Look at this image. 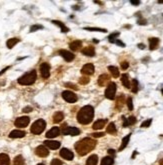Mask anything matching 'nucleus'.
<instances>
[{
    "mask_svg": "<svg viewBox=\"0 0 163 165\" xmlns=\"http://www.w3.org/2000/svg\"><path fill=\"white\" fill-rule=\"evenodd\" d=\"M33 110V108L31 106H26L23 108V112H25V113H28V112H31Z\"/></svg>",
    "mask_w": 163,
    "mask_h": 165,
    "instance_id": "obj_44",
    "label": "nucleus"
},
{
    "mask_svg": "<svg viewBox=\"0 0 163 165\" xmlns=\"http://www.w3.org/2000/svg\"><path fill=\"white\" fill-rule=\"evenodd\" d=\"M59 54L61 55L63 58H64L68 62L72 61V60L74 59V57H75L74 54L71 53V52H69V51H67V50H60L59 51Z\"/></svg>",
    "mask_w": 163,
    "mask_h": 165,
    "instance_id": "obj_13",
    "label": "nucleus"
},
{
    "mask_svg": "<svg viewBox=\"0 0 163 165\" xmlns=\"http://www.w3.org/2000/svg\"><path fill=\"white\" fill-rule=\"evenodd\" d=\"M128 66H129V63H128V62L124 61V62H122V63H121V68H122L123 70L127 69V68H128Z\"/></svg>",
    "mask_w": 163,
    "mask_h": 165,
    "instance_id": "obj_46",
    "label": "nucleus"
},
{
    "mask_svg": "<svg viewBox=\"0 0 163 165\" xmlns=\"http://www.w3.org/2000/svg\"><path fill=\"white\" fill-rule=\"evenodd\" d=\"M118 35H119V32H115V33H112L111 35H109V37H108L109 42L115 43V41H116V39H115V38H116Z\"/></svg>",
    "mask_w": 163,
    "mask_h": 165,
    "instance_id": "obj_37",
    "label": "nucleus"
},
{
    "mask_svg": "<svg viewBox=\"0 0 163 165\" xmlns=\"http://www.w3.org/2000/svg\"><path fill=\"white\" fill-rule=\"evenodd\" d=\"M59 134H60L59 127H52L51 129L46 133V137L47 138H54V137H57Z\"/></svg>",
    "mask_w": 163,
    "mask_h": 165,
    "instance_id": "obj_15",
    "label": "nucleus"
},
{
    "mask_svg": "<svg viewBox=\"0 0 163 165\" xmlns=\"http://www.w3.org/2000/svg\"><path fill=\"white\" fill-rule=\"evenodd\" d=\"M0 165H10V159L7 154H0Z\"/></svg>",
    "mask_w": 163,
    "mask_h": 165,
    "instance_id": "obj_22",
    "label": "nucleus"
},
{
    "mask_svg": "<svg viewBox=\"0 0 163 165\" xmlns=\"http://www.w3.org/2000/svg\"><path fill=\"white\" fill-rule=\"evenodd\" d=\"M115 94H116V84L114 82H110L105 90V97L113 100L115 98Z\"/></svg>",
    "mask_w": 163,
    "mask_h": 165,
    "instance_id": "obj_5",
    "label": "nucleus"
},
{
    "mask_svg": "<svg viewBox=\"0 0 163 165\" xmlns=\"http://www.w3.org/2000/svg\"><path fill=\"white\" fill-rule=\"evenodd\" d=\"M44 145L47 146V147L50 148V149H53V150H55V149H58L60 147V143L58 142V141H54V140L44 141Z\"/></svg>",
    "mask_w": 163,
    "mask_h": 165,
    "instance_id": "obj_14",
    "label": "nucleus"
},
{
    "mask_svg": "<svg viewBox=\"0 0 163 165\" xmlns=\"http://www.w3.org/2000/svg\"><path fill=\"white\" fill-rule=\"evenodd\" d=\"M97 162H98V156L93 154L91 155L86 161V165H97Z\"/></svg>",
    "mask_w": 163,
    "mask_h": 165,
    "instance_id": "obj_24",
    "label": "nucleus"
},
{
    "mask_svg": "<svg viewBox=\"0 0 163 165\" xmlns=\"http://www.w3.org/2000/svg\"><path fill=\"white\" fill-rule=\"evenodd\" d=\"M24 158H23L21 155H18L14 158V161H13V164L14 165H24Z\"/></svg>",
    "mask_w": 163,
    "mask_h": 165,
    "instance_id": "obj_34",
    "label": "nucleus"
},
{
    "mask_svg": "<svg viewBox=\"0 0 163 165\" xmlns=\"http://www.w3.org/2000/svg\"><path fill=\"white\" fill-rule=\"evenodd\" d=\"M159 164H160V165H163V159H161V160H160Z\"/></svg>",
    "mask_w": 163,
    "mask_h": 165,
    "instance_id": "obj_53",
    "label": "nucleus"
},
{
    "mask_svg": "<svg viewBox=\"0 0 163 165\" xmlns=\"http://www.w3.org/2000/svg\"><path fill=\"white\" fill-rule=\"evenodd\" d=\"M36 78H37L36 71L35 70H32V71L26 73L23 76H21L19 79H18V83L21 85H31L35 82Z\"/></svg>",
    "mask_w": 163,
    "mask_h": 165,
    "instance_id": "obj_3",
    "label": "nucleus"
},
{
    "mask_svg": "<svg viewBox=\"0 0 163 165\" xmlns=\"http://www.w3.org/2000/svg\"><path fill=\"white\" fill-rule=\"evenodd\" d=\"M151 122H152V119H147L145 120L142 124H141V127L142 128H147V127H149L150 126V124H151Z\"/></svg>",
    "mask_w": 163,
    "mask_h": 165,
    "instance_id": "obj_39",
    "label": "nucleus"
},
{
    "mask_svg": "<svg viewBox=\"0 0 163 165\" xmlns=\"http://www.w3.org/2000/svg\"><path fill=\"white\" fill-rule=\"evenodd\" d=\"M45 127H46V122L44 121L43 119H38V120H36L32 124V126H31V132L36 135L41 134V133L44 131Z\"/></svg>",
    "mask_w": 163,
    "mask_h": 165,
    "instance_id": "obj_4",
    "label": "nucleus"
},
{
    "mask_svg": "<svg viewBox=\"0 0 163 165\" xmlns=\"http://www.w3.org/2000/svg\"><path fill=\"white\" fill-rule=\"evenodd\" d=\"M113 162H114V160H113L112 157H110V156H106V157H104V158L102 159V161H101V165H112V164H113Z\"/></svg>",
    "mask_w": 163,
    "mask_h": 165,
    "instance_id": "obj_33",
    "label": "nucleus"
},
{
    "mask_svg": "<svg viewBox=\"0 0 163 165\" xmlns=\"http://www.w3.org/2000/svg\"><path fill=\"white\" fill-rule=\"evenodd\" d=\"M52 23H54L55 25H57V26H59L60 27V29H61L62 32H64V33H66L69 31V29H68V27H66L64 24H63L62 22H60V21H57V20H52Z\"/></svg>",
    "mask_w": 163,
    "mask_h": 165,
    "instance_id": "obj_30",
    "label": "nucleus"
},
{
    "mask_svg": "<svg viewBox=\"0 0 163 165\" xmlns=\"http://www.w3.org/2000/svg\"><path fill=\"white\" fill-rule=\"evenodd\" d=\"M131 90H132L133 93H136L138 91V81L136 79H133L132 80V85H131Z\"/></svg>",
    "mask_w": 163,
    "mask_h": 165,
    "instance_id": "obj_35",
    "label": "nucleus"
},
{
    "mask_svg": "<svg viewBox=\"0 0 163 165\" xmlns=\"http://www.w3.org/2000/svg\"><path fill=\"white\" fill-rule=\"evenodd\" d=\"M82 54L86 55V56L92 57L95 55V49H94L93 46H87L84 49H82Z\"/></svg>",
    "mask_w": 163,
    "mask_h": 165,
    "instance_id": "obj_16",
    "label": "nucleus"
},
{
    "mask_svg": "<svg viewBox=\"0 0 163 165\" xmlns=\"http://www.w3.org/2000/svg\"><path fill=\"white\" fill-rule=\"evenodd\" d=\"M63 118H64V114L62 113V112H56L54 115H53V122L54 123H59L61 122Z\"/></svg>",
    "mask_w": 163,
    "mask_h": 165,
    "instance_id": "obj_27",
    "label": "nucleus"
},
{
    "mask_svg": "<svg viewBox=\"0 0 163 165\" xmlns=\"http://www.w3.org/2000/svg\"><path fill=\"white\" fill-rule=\"evenodd\" d=\"M19 41H20L19 38H11V39H8V40H7V42H6V45H7V47H8L9 49H11L15 45H16V44L19 42Z\"/></svg>",
    "mask_w": 163,
    "mask_h": 165,
    "instance_id": "obj_25",
    "label": "nucleus"
},
{
    "mask_svg": "<svg viewBox=\"0 0 163 165\" xmlns=\"http://www.w3.org/2000/svg\"><path fill=\"white\" fill-rule=\"evenodd\" d=\"M24 136H25V132L22 131V130H13L9 134L10 138H22Z\"/></svg>",
    "mask_w": 163,
    "mask_h": 165,
    "instance_id": "obj_18",
    "label": "nucleus"
},
{
    "mask_svg": "<svg viewBox=\"0 0 163 165\" xmlns=\"http://www.w3.org/2000/svg\"><path fill=\"white\" fill-rule=\"evenodd\" d=\"M9 68H10L9 66H7V67H5V68H4V69H2V70H1V71H0V75H2V74H3V73H4L5 71H6V70H8V69H9Z\"/></svg>",
    "mask_w": 163,
    "mask_h": 165,
    "instance_id": "obj_50",
    "label": "nucleus"
},
{
    "mask_svg": "<svg viewBox=\"0 0 163 165\" xmlns=\"http://www.w3.org/2000/svg\"><path fill=\"white\" fill-rule=\"evenodd\" d=\"M91 135L95 138H98V137H102V136H104V133L103 132H98V133H93V134H91Z\"/></svg>",
    "mask_w": 163,
    "mask_h": 165,
    "instance_id": "obj_45",
    "label": "nucleus"
},
{
    "mask_svg": "<svg viewBox=\"0 0 163 165\" xmlns=\"http://www.w3.org/2000/svg\"><path fill=\"white\" fill-rule=\"evenodd\" d=\"M65 86H66V87H68V88L74 89V90H77V89H78L77 86L74 85V84H72V83H65Z\"/></svg>",
    "mask_w": 163,
    "mask_h": 165,
    "instance_id": "obj_43",
    "label": "nucleus"
},
{
    "mask_svg": "<svg viewBox=\"0 0 163 165\" xmlns=\"http://www.w3.org/2000/svg\"><path fill=\"white\" fill-rule=\"evenodd\" d=\"M138 47L140 49H144L145 48V45H144V44H138Z\"/></svg>",
    "mask_w": 163,
    "mask_h": 165,
    "instance_id": "obj_52",
    "label": "nucleus"
},
{
    "mask_svg": "<svg viewBox=\"0 0 163 165\" xmlns=\"http://www.w3.org/2000/svg\"><path fill=\"white\" fill-rule=\"evenodd\" d=\"M138 24H140V25H145V24H146V20H144V19L138 20Z\"/></svg>",
    "mask_w": 163,
    "mask_h": 165,
    "instance_id": "obj_48",
    "label": "nucleus"
},
{
    "mask_svg": "<svg viewBox=\"0 0 163 165\" xmlns=\"http://www.w3.org/2000/svg\"><path fill=\"white\" fill-rule=\"evenodd\" d=\"M130 3L132 5H139V4H140V1H134V0H131Z\"/></svg>",
    "mask_w": 163,
    "mask_h": 165,
    "instance_id": "obj_49",
    "label": "nucleus"
},
{
    "mask_svg": "<svg viewBox=\"0 0 163 165\" xmlns=\"http://www.w3.org/2000/svg\"><path fill=\"white\" fill-rule=\"evenodd\" d=\"M85 30L89 31H98V32H107L106 29H103V28H97V27H84Z\"/></svg>",
    "mask_w": 163,
    "mask_h": 165,
    "instance_id": "obj_36",
    "label": "nucleus"
},
{
    "mask_svg": "<svg viewBox=\"0 0 163 165\" xmlns=\"http://www.w3.org/2000/svg\"><path fill=\"white\" fill-rule=\"evenodd\" d=\"M115 43H116V44H117V45L121 46V47H125V44H124V43H123V42H121V41H120V40H118V39H117V40H116V41H115Z\"/></svg>",
    "mask_w": 163,
    "mask_h": 165,
    "instance_id": "obj_47",
    "label": "nucleus"
},
{
    "mask_svg": "<svg viewBox=\"0 0 163 165\" xmlns=\"http://www.w3.org/2000/svg\"><path fill=\"white\" fill-rule=\"evenodd\" d=\"M50 165H62V162L60 161L59 159H56V158H54L53 160L51 161Z\"/></svg>",
    "mask_w": 163,
    "mask_h": 165,
    "instance_id": "obj_42",
    "label": "nucleus"
},
{
    "mask_svg": "<svg viewBox=\"0 0 163 165\" xmlns=\"http://www.w3.org/2000/svg\"><path fill=\"white\" fill-rule=\"evenodd\" d=\"M108 70L110 71V73L112 74V76L114 78H117L119 76V69L115 66H108Z\"/></svg>",
    "mask_w": 163,
    "mask_h": 165,
    "instance_id": "obj_31",
    "label": "nucleus"
},
{
    "mask_svg": "<svg viewBox=\"0 0 163 165\" xmlns=\"http://www.w3.org/2000/svg\"><path fill=\"white\" fill-rule=\"evenodd\" d=\"M136 122V118L134 116H130L129 118L124 119V122H123V127H127L130 126V125H133L134 123Z\"/></svg>",
    "mask_w": 163,
    "mask_h": 165,
    "instance_id": "obj_29",
    "label": "nucleus"
},
{
    "mask_svg": "<svg viewBox=\"0 0 163 165\" xmlns=\"http://www.w3.org/2000/svg\"><path fill=\"white\" fill-rule=\"evenodd\" d=\"M35 153H36V155H38L39 157H46V156H48L49 151H48V149L46 148V146L40 145L35 149Z\"/></svg>",
    "mask_w": 163,
    "mask_h": 165,
    "instance_id": "obj_12",
    "label": "nucleus"
},
{
    "mask_svg": "<svg viewBox=\"0 0 163 165\" xmlns=\"http://www.w3.org/2000/svg\"><path fill=\"white\" fill-rule=\"evenodd\" d=\"M106 123H107V119H99V120H97L95 123H94L92 128H93V129H95V130L102 129V128L105 126V124H106Z\"/></svg>",
    "mask_w": 163,
    "mask_h": 165,
    "instance_id": "obj_17",
    "label": "nucleus"
},
{
    "mask_svg": "<svg viewBox=\"0 0 163 165\" xmlns=\"http://www.w3.org/2000/svg\"><path fill=\"white\" fill-rule=\"evenodd\" d=\"M30 122L29 117L27 116H22V117H18V118L15 120L14 124L16 127H26Z\"/></svg>",
    "mask_w": 163,
    "mask_h": 165,
    "instance_id": "obj_9",
    "label": "nucleus"
},
{
    "mask_svg": "<svg viewBox=\"0 0 163 165\" xmlns=\"http://www.w3.org/2000/svg\"><path fill=\"white\" fill-rule=\"evenodd\" d=\"M109 79H110V77L107 74L100 75L99 78H98V84H99V86H105L107 83L109 82Z\"/></svg>",
    "mask_w": 163,
    "mask_h": 165,
    "instance_id": "obj_20",
    "label": "nucleus"
},
{
    "mask_svg": "<svg viewBox=\"0 0 163 165\" xmlns=\"http://www.w3.org/2000/svg\"><path fill=\"white\" fill-rule=\"evenodd\" d=\"M59 154H60V156H61L62 158L66 159V160H69V161L72 160L73 157H74L73 153L69 150V149H67V148H62L61 150H60Z\"/></svg>",
    "mask_w": 163,
    "mask_h": 165,
    "instance_id": "obj_11",
    "label": "nucleus"
},
{
    "mask_svg": "<svg viewBox=\"0 0 163 165\" xmlns=\"http://www.w3.org/2000/svg\"><path fill=\"white\" fill-rule=\"evenodd\" d=\"M148 40H149V47H150V49L151 50H155L158 47L159 39L156 37H152V38H149Z\"/></svg>",
    "mask_w": 163,
    "mask_h": 165,
    "instance_id": "obj_21",
    "label": "nucleus"
},
{
    "mask_svg": "<svg viewBox=\"0 0 163 165\" xmlns=\"http://www.w3.org/2000/svg\"><path fill=\"white\" fill-rule=\"evenodd\" d=\"M108 153L111 154V155H114V154H115V151L113 150V149H109V150H108Z\"/></svg>",
    "mask_w": 163,
    "mask_h": 165,
    "instance_id": "obj_51",
    "label": "nucleus"
},
{
    "mask_svg": "<svg viewBox=\"0 0 163 165\" xmlns=\"http://www.w3.org/2000/svg\"><path fill=\"white\" fill-rule=\"evenodd\" d=\"M130 136H131V133H129L128 135H126L125 137L122 139V143H121V145H120V147H119V151H122L123 149H124L126 146H127V144H128V142H129V140H130Z\"/></svg>",
    "mask_w": 163,
    "mask_h": 165,
    "instance_id": "obj_28",
    "label": "nucleus"
},
{
    "mask_svg": "<svg viewBox=\"0 0 163 165\" xmlns=\"http://www.w3.org/2000/svg\"><path fill=\"white\" fill-rule=\"evenodd\" d=\"M94 117V108L90 105L82 107L77 114V120L81 124H89Z\"/></svg>",
    "mask_w": 163,
    "mask_h": 165,
    "instance_id": "obj_2",
    "label": "nucleus"
},
{
    "mask_svg": "<svg viewBox=\"0 0 163 165\" xmlns=\"http://www.w3.org/2000/svg\"><path fill=\"white\" fill-rule=\"evenodd\" d=\"M96 146V141L92 138H83L75 144V149L80 156H84L93 150Z\"/></svg>",
    "mask_w": 163,
    "mask_h": 165,
    "instance_id": "obj_1",
    "label": "nucleus"
},
{
    "mask_svg": "<svg viewBox=\"0 0 163 165\" xmlns=\"http://www.w3.org/2000/svg\"><path fill=\"white\" fill-rule=\"evenodd\" d=\"M61 132L64 135H71V136H76L80 133L79 129H77L76 127H67V125L65 123L61 126Z\"/></svg>",
    "mask_w": 163,
    "mask_h": 165,
    "instance_id": "obj_6",
    "label": "nucleus"
},
{
    "mask_svg": "<svg viewBox=\"0 0 163 165\" xmlns=\"http://www.w3.org/2000/svg\"><path fill=\"white\" fill-rule=\"evenodd\" d=\"M62 97L65 101L69 102V103H74V102L77 101V96L75 95L74 93L71 92L69 90L63 91L62 92Z\"/></svg>",
    "mask_w": 163,
    "mask_h": 165,
    "instance_id": "obj_7",
    "label": "nucleus"
},
{
    "mask_svg": "<svg viewBox=\"0 0 163 165\" xmlns=\"http://www.w3.org/2000/svg\"><path fill=\"white\" fill-rule=\"evenodd\" d=\"M106 131L107 133H109V134H115L116 133V127H115V124L113 122L111 123H109V125H108V127H107V129H106Z\"/></svg>",
    "mask_w": 163,
    "mask_h": 165,
    "instance_id": "obj_32",
    "label": "nucleus"
},
{
    "mask_svg": "<svg viewBox=\"0 0 163 165\" xmlns=\"http://www.w3.org/2000/svg\"><path fill=\"white\" fill-rule=\"evenodd\" d=\"M161 92H162V94H163V88H162V90H161Z\"/></svg>",
    "mask_w": 163,
    "mask_h": 165,
    "instance_id": "obj_55",
    "label": "nucleus"
},
{
    "mask_svg": "<svg viewBox=\"0 0 163 165\" xmlns=\"http://www.w3.org/2000/svg\"><path fill=\"white\" fill-rule=\"evenodd\" d=\"M69 47L73 51H78V50H80L81 47H82V42H81L80 40H75L69 44Z\"/></svg>",
    "mask_w": 163,
    "mask_h": 165,
    "instance_id": "obj_19",
    "label": "nucleus"
},
{
    "mask_svg": "<svg viewBox=\"0 0 163 165\" xmlns=\"http://www.w3.org/2000/svg\"><path fill=\"white\" fill-rule=\"evenodd\" d=\"M124 103H125V97H124L123 94H121V95H120L116 100V108L121 109L122 106L124 105Z\"/></svg>",
    "mask_w": 163,
    "mask_h": 165,
    "instance_id": "obj_26",
    "label": "nucleus"
},
{
    "mask_svg": "<svg viewBox=\"0 0 163 165\" xmlns=\"http://www.w3.org/2000/svg\"><path fill=\"white\" fill-rule=\"evenodd\" d=\"M42 28H43L42 25H33V26H31V28H30V32H34V31H36L38 29H42Z\"/></svg>",
    "mask_w": 163,
    "mask_h": 165,
    "instance_id": "obj_40",
    "label": "nucleus"
},
{
    "mask_svg": "<svg viewBox=\"0 0 163 165\" xmlns=\"http://www.w3.org/2000/svg\"><path fill=\"white\" fill-rule=\"evenodd\" d=\"M89 81H90V79H89V77H87V76H83V77H81L80 79H79V83H80V84H82V85H85V84H88Z\"/></svg>",
    "mask_w": 163,
    "mask_h": 165,
    "instance_id": "obj_38",
    "label": "nucleus"
},
{
    "mask_svg": "<svg viewBox=\"0 0 163 165\" xmlns=\"http://www.w3.org/2000/svg\"><path fill=\"white\" fill-rule=\"evenodd\" d=\"M40 73L41 76L44 78V79H47L49 76H50V66H49L48 63L44 62L40 65Z\"/></svg>",
    "mask_w": 163,
    "mask_h": 165,
    "instance_id": "obj_8",
    "label": "nucleus"
},
{
    "mask_svg": "<svg viewBox=\"0 0 163 165\" xmlns=\"http://www.w3.org/2000/svg\"><path fill=\"white\" fill-rule=\"evenodd\" d=\"M121 82L124 87L126 88H130L131 85H130V81H129V76H128L127 74H122L121 75Z\"/></svg>",
    "mask_w": 163,
    "mask_h": 165,
    "instance_id": "obj_23",
    "label": "nucleus"
},
{
    "mask_svg": "<svg viewBox=\"0 0 163 165\" xmlns=\"http://www.w3.org/2000/svg\"><path fill=\"white\" fill-rule=\"evenodd\" d=\"M162 16H163V14H162Z\"/></svg>",
    "mask_w": 163,
    "mask_h": 165,
    "instance_id": "obj_56",
    "label": "nucleus"
},
{
    "mask_svg": "<svg viewBox=\"0 0 163 165\" xmlns=\"http://www.w3.org/2000/svg\"><path fill=\"white\" fill-rule=\"evenodd\" d=\"M94 70H95L94 65L91 64V63H88V64H85L82 67V69H81V73H82L83 75H92L94 73Z\"/></svg>",
    "mask_w": 163,
    "mask_h": 165,
    "instance_id": "obj_10",
    "label": "nucleus"
},
{
    "mask_svg": "<svg viewBox=\"0 0 163 165\" xmlns=\"http://www.w3.org/2000/svg\"><path fill=\"white\" fill-rule=\"evenodd\" d=\"M127 106L129 110H133V103H132V98L131 97L127 99Z\"/></svg>",
    "mask_w": 163,
    "mask_h": 165,
    "instance_id": "obj_41",
    "label": "nucleus"
},
{
    "mask_svg": "<svg viewBox=\"0 0 163 165\" xmlns=\"http://www.w3.org/2000/svg\"><path fill=\"white\" fill-rule=\"evenodd\" d=\"M38 165H44V164H42V163H39Z\"/></svg>",
    "mask_w": 163,
    "mask_h": 165,
    "instance_id": "obj_54",
    "label": "nucleus"
}]
</instances>
